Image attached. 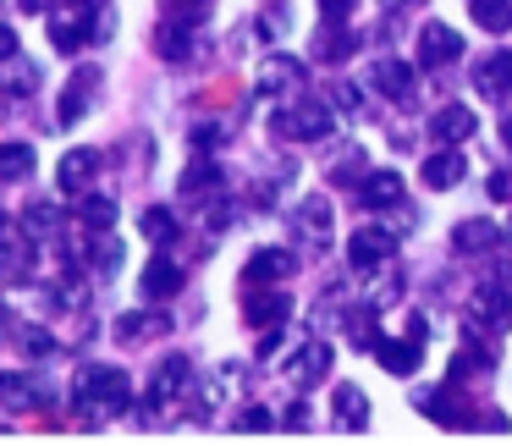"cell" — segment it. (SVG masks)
<instances>
[{"mask_svg": "<svg viewBox=\"0 0 512 446\" xmlns=\"http://www.w3.org/2000/svg\"><path fill=\"white\" fill-rule=\"evenodd\" d=\"M133 402V380L122 369H83L78 380V413L83 419H111Z\"/></svg>", "mask_w": 512, "mask_h": 446, "instance_id": "1", "label": "cell"}, {"mask_svg": "<svg viewBox=\"0 0 512 446\" xmlns=\"http://www.w3.org/2000/svg\"><path fill=\"white\" fill-rule=\"evenodd\" d=\"M276 133H287V138H309V144H314V138L331 133V111H325L320 100H298L287 116H276Z\"/></svg>", "mask_w": 512, "mask_h": 446, "instance_id": "2", "label": "cell"}, {"mask_svg": "<svg viewBox=\"0 0 512 446\" xmlns=\"http://www.w3.org/2000/svg\"><path fill=\"white\" fill-rule=\"evenodd\" d=\"M457 56H463V34H457V28H446V23H430V28H424V34H419V61H424V67H446V61H457Z\"/></svg>", "mask_w": 512, "mask_h": 446, "instance_id": "3", "label": "cell"}, {"mask_svg": "<svg viewBox=\"0 0 512 446\" xmlns=\"http://www.w3.org/2000/svg\"><path fill=\"white\" fill-rule=\"evenodd\" d=\"M177 287H182V270H177V259H149V265H144V276H138V292H144L149 303H160V298H177Z\"/></svg>", "mask_w": 512, "mask_h": 446, "instance_id": "4", "label": "cell"}, {"mask_svg": "<svg viewBox=\"0 0 512 446\" xmlns=\"http://www.w3.org/2000/svg\"><path fill=\"white\" fill-rule=\"evenodd\" d=\"M474 89L485 94V100H501V94H512V50H501V56L479 61V67H474Z\"/></svg>", "mask_w": 512, "mask_h": 446, "instance_id": "5", "label": "cell"}, {"mask_svg": "<svg viewBox=\"0 0 512 446\" xmlns=\"http://www.w3.org/2000/svg\"><path fill=\"white\" fill-rule=\"evenodd\" d=\"M292 270H298V259H292L287 248H259V254L248 259L243 281H248V287H254V281H287Z\"/></svg>", "mask_w": 512, "mask_h": 446, "instance_id": "6", "label": "cell"}, {"mask_svg": "<svg viewBox=\"0 0 512 446\" xmlns=\"http://www.w3.org/2000/svg\"><path fill=\"white\" fill-rule=\"evenodd\" d=\"M94 171H100V155H94V149H72V155L61 160V171H56L61 193H83L94 182Z\"/></svg>", "mask_w": 512, "mask_h": 446, "instance_id": "7", "label": "cell"}, {"mask_svg": "<svg viewBox=\"0 0 512 446\" xmlns=\"http://www.w3.org/2000/svg\"><path fill=\"white\" fill-rule=\"evenodd\" d=\"M457 182H463V155H457V149H435V155L424 160V188L446 193V188H457Z\"/></svg>", "mask_w": 512, "mask_h": 446, "instance_id": "8", "label": "cell"}, {"mask_svg": "<svg viewBox=\"0 0 512 446\" xmlns=\"http://www.w3.org/2000/svg\"><path fill=\"white\" fill-rule=\"evenodd\" d=\"M386 254H397V243H391V232H358L353 243H347V259H353L358 270H375Z\"/></svg>", "mask_w": 512, "mask_h": 446, "instance_id": "9", "label": "cell"}, {"mask_svg": "<svg viewBox=\"0 0 512 446\" xmlns=\"http://www.w3.org/2000/svg\"><path fill=\"white\" fill-rule=\"evenodd\" d=\"M375 358H380V369H391V375H413V369H419V358H424V347L419 342H391V336H380Z\"/></svg>", "mask_w": 512, "mask_h": 446, "instance_id": "10", "label": "cell"}, {"mask_svg": "<svg viewBox=\"0 0 512 446\" xmlns=\"http://www.w3.org/2000/svg\"><path fill=\"white\" fill-rule=\"evenodd\" d=\"M89 100H94V72H78V78L67 83V94H61V105H56V127H72Z\"/></svg>", "mask_w": 512, "mask_h": 446, "instance_id": "11", "label": "cell"}, {"mask_svg": "<svg viewBox=\"0 0 512 446\" xmlns=\"http://www.w3.org/2000/svg\"><path fill=\"white\" fill-rule=\"evenodd\" d=\"M375 89L380 94H391V100H408V94H413V67H408V61H375Z\"/></svg>", "mask_w": 512, "mask_h": 446, "instance_id": "12", "label": "cell"}, {"mask_svg": "<svg viewBox=\"0 0 512 446\" xmlns=\"http://www.w3.org/2000/svg\"><path fill=\"white\" fill-rule=\"evenodd\" d=\"M419 413H424V419H435V424H457V430L468 424V408L457 402V391H441V397H435V391H424Z\"/></svg>", "mask_w": 512, "mask_h": 446, "instance_id": "13", "label": "cell"}, {"mask_svg": "<svg viewBox=\"0 0 512 446\" xmlns=\"http://www.w3.org/2000/svg\"><path fill=\"white\" fill-rule=\"evenodd\" d=\"M243 314H248V325L259 331V325H281V320H287L292 303L281 298V292H254V298L243 303Z\"/></svg>", "mask_w": 512, "mask_h": 446, "instance_id": "14", "label": "cell"}, {"mask_svg": "<svg viewBox=\"0 0 512 446\" xmlns=\"http://www.w3.org/2000/svg\"><path fill=\"white\" fill-rule=\"evenodd\" d=\"M430 127H435V138H446V144H463V138L474 133V111H468V105H441Z\"/></svg>", "mask_w": 512, "mask_h": 446, "instance_id": "15", "label": "cell"}, {"mask_svg": "<svg viewBox=\"0 0 512 446\" xmlns=\"http://www.w3.org/2000/svg\"><path fill=\"white\" fill-rule=\"evenodd\" d=\"M292 221H298V232L309 237V243H325V237H331V204H325V199H303Z\"/></svg>", "mask_w": 512, "mask_h": 446, "instance_id": "16", "label": "cell"}, {"mask_svg": "<svg viewBox=\"0 0 512 446\" xmlns=\"http://www.w3.org/2000/svg\"><path fill=\"white\" fill-rule=\"evenodd\" d=\"M336 424L342 430H364L369 424V402H364V391H353V386H336Z\"/></svg>", "mask_w": 512, "mask_h": 446, "instance_id": "17", "label": "cell"}, {"mask_svg": "<svg viewBox=\"0 0 512 446\" xmlns=\"http://www.w3.org/2000/svg\"><path fill=\"white\" fill-rule=\"evenodd\" d=\"M468 12L485 34H507L512 28V0H468Z\"/></svg>", "mask_w": 512, "mask_h": 446, "instance_id": "18", "label": "cell"}, {"mask_svg": "<svg viewBox=\"0 0 512 446\" xmlns=\"http://www.w3.org/2000/svg\"><path fill=\"white\" fill-rule=\"evenodd\" d=\"M452 248L457 254H479V248H496V226L490 221H463L452 232Z\"/></svg>", "mask_w": 512, "mask_h": 446, "instance_id": "19", "label": "cell"}, {"mask_svg": "<svg viewBox=\"0 0 512 446\" xmlns=\"http://www.w3.org/2000/svg\"><path fill=\"white\" fill-rule=\"evenodd\" d=\"M298 61L292 56H276V61H265V67H259V89H270V94H281V89H292V83H298Z\"/></svg>", "mask_w": 512, "mask_h": 446, "instance_id": "20", "label": "cell"}, {"mask_svg": "<svg viewBox=\"0 0 512 446\" xmlns=\"http://www.w3.org/2000/svg\"><path fill=\"white\" fill-rule=\"evenodd\" d=\"M358 45V34H342V23H325V34L314 39V61H342Z\"/></svg>", "mask_w": 512, "mask_h": 446, "instance_id": "21", "label": "cell"}, {"mask_svg": "<svg viewBox=\"0 0 512 446\" xmlns=\"http://www.w3.org/2000/svg\"><path fill=\"white\" fill-rule=\"evenodd\" d=\"M138 232H144L149 243H171V237H177V210H144L138 215Z\"/></svg>", "mask_w": 512, "mask_h": 446, "instance_id": "22", "label": "cell"}, {"mask_svg": "<svg viewBox=\"0 0 512 446\" xmlns=\"http://www.w3.org/2000/svg\"><path fill=\"white\" fill-rule=\"evenodd\" d=\"M325 369H331V347H325V342L303 347V353L292 358V375H298V380H320Z\"/></svg>", "mask_w": 512, "mask_h": 446, "instance_id": "23", "label": "cell"}, {"mask_svg": "<svg viewBox=\"0 0 512 446\" xmlns=\"http://www.w3.org/2000/svg\"><path fill=\"white\" fill-rule=\"evenodd\" d=\"M402 199V177L397 171H375V177L364 182V204H397Z\"/></svg>", "mask_w": 512, "mask_h": 446, "instance_id": "24", "label": "cell"}, {"mask_svg": "<svg viewBox=\"0 0 512 446\" xmlns=\"http://www.w3.org/2000/svg\"><path fill=\"white\" fill-rule=\"evenodd\" d=\"M474 320H485L490 331H507V325H512V309L501 303V292H479V303H474Z\"/></svg>", "mask_w": 512, "mask_h": 446, "instance_id": "25", "label": "cell"}, {"mask_svg": "<svg viewBox=\"0 0 512 446\" xmlns=\"http://www.w3.org/2000/svg\"><path fill=\"white\" fill-rule=\"evenodd\" d=\"M215 182H221V166H215V160H199V166H193V171H182L177 193H210Z\"/></svg>", "mask_w": 512, "mask_h": 446, "instance_id": "26", "label": "cell"}, {"mask_svg": "<svg viewBox=\"0 0 512 446\" xmlns=\"http://www.w3.org/2000/svg\"><path fill=\"white\" fill-rule=\"evenodd\" d=\"M347 336H358L353 347H380V331H375V309H369V303H364V309H353V314H347Z\"/></svg>", "mask_w": 512, "mask_h": 446, "instance_id": "27", "label": "cell"}, {"mask_svg": "<svg viewBox=\"0 0 512 446\" xmlns=\"http://www.w3.org/2000/svg\"><path fill=\"white\" fill-rule=\"evenodd\" d=\"M210 6H215V0H160V12L177 17V23H204Z\"/></svg>", "mask_w": 512, "mask_h": 446, "instance_id": "28", "label": "cell"}, {"mask_svg": "<svg viewBox=\"0 0 512 446\" xmlns=\"http://www.w3.org/2000/svg\"><path fill=\"white\" fill-rule=\"evenodd\" d=\"M6 89H12V94H28V89H34V67H28L17 50L6 56Z\"/></svg>", "mask_w": 512, "mask_h": 446, "instance_id": "29", "label": "cell"}, {"mask_svg": "<svg viewBox=\"0 0 512 446\" xmlns=\"http://www.w3.org/2000/svg\"><path fill=\"white\" fill-rule=\"evenodd\" d=\"M0 166H6V177H28V166H34V149L28 144H6V155H0Z\"/></svg>", "mask_w": 512, "mask_h": 446, "instance_id": "30", "label": "cell"}, {"mask_svg": "<svg viewBox=\"0 0 512 446\" xmlns=\"http://www.w3.org/2000/svg\"><path fill=\"white\" fill-rule=\"evenodd\" d=\"M111 221H116L111 199H83V226H111Z\"/></svg>", "mask_w": 512, "mask_h": 446, "instance_id": "31", "label": "cell"}, {"mask_svg": "<svg viewBox=\"0 0 512 446\" xmlns=\"http://www.w3.org/2000/svg\"><path fill=\"white\" fill-rule=\"evenodd\" d=\"M78 39H83L78 17H56V50H78Z\"/></svg>", "mask_w": 512, "mask_h": 446, "instance_id": "32", "label": "cell"}, {"mask_svg": "<svg viewBox=\"0 0 512 446\" xmlns=\"http://www.w3.org/2000/svg\"><path fill=\"white\" fill-rule=\"evenodd\" d=\"M160 56H188V34H182V23L177 28H166V34H160Z\"/></svg>", "mask_w": 512, "mask_h": 446, "instance_id": "33", "label": "cell"}, {"mask_svg": "<svg viewBox=\"0 0 512 446\" xmlns=\"http://www.w3.org/2000/svg\"><path fill=\"white\" fill-rule=\"evenodd\" d=\"M270 424H276V419H270V408H248L243 419H237V430H243V435H259V430H270Z\"/></svg>", "mask_w": 512, "mask_h": 446, "instance_id": "34", "label": "cell"}, {"mask_svg": "<svg viewBox=\"0 0 512 446\" xmlns=\"http://www.w3.org/2000/svg\"><path fill=\"white\" fill-rule=\"evenodd\" d=\"M314 6H320V17H325V23H342V17H353V6H358V0H314Z\"/></svg>", "mask_w": 512, "mask_h": 446, "instance_id": "35", "label": "cell"}, {"mask_svg": "<svg viewBox=\"0 0 512 446\" xmlns=\"http://www.w3.org/2000/svg\"><path fill=\"white\" fill-rule=\"evenodd\" d=\"M479 430H490V435H501V430H507V419H501V413H485V419H479Z\"/></svg>", "mask_w": 512, "mask_h": 446, "instance_id": "36", "label": "cell"}, {"mask_svg": "<svg viewBox=\"0 0 512 446\" xmlns=\"http://www.w3.org/2000/svg\"><path fill=\"white\" fill-rule=\"evenodd\" d=\"M512 193V177H490V199H507Z\"/></svg>", "mask_w": 512, "mask_h": 446, "instance_id": "37", "label": "cell"}, {"mask_svg": "<svg viewBox=\"0 0 512 446\" xmlns=\"http://www.w3.org/2000/svg\"><path fill=\"white\" fill-rule=\"evenodd\" d=\"M336 105H342V111H358V89H336Z\"/></svg>", "mask_w": 512, "mask_h": 446, "instance_id": "38", "label": "cell"}, {"mask_svg": "<svg viewBox=\"0 0 512 446\" xmlns=\"http://www.w3.org/2000/svg\"><path fill=\"white\" fill-rule=\"evenodd\" d=\"M287 424H292V430H303V424H309V408H303V402H298V408H287Z\"/></svg>", "mask_w": 512, "mask_h": 446, "instance_id": "39", "label": "cell"}, {"mask_svg": "<svg viewBox=\"0 0 512 446\" xmlns=\"http://www.w3.org/2000/svg\"><path fill=\"white\" fill-rule=\"evenodd\" d=\"M386 12H408V6H424V0H380Z\"/></svg>", "mask_w": 512, "mask_h": 446, "instance_id": "40", "label": "cell"}, {"mask_svg": "<svg viewBox=\"0 0 512 446\" xmlns=\"http://www.w3.org/2000/svg\"><path fill=\"white\" fill-rule=\"evenodd\" d=\"M501 133H507V144H512V116H507V127H501Z\"/></svg>", "mask_w": 512, "mask_h": 446, "instance_id": "41", "label": "cell"}]
</instances>
